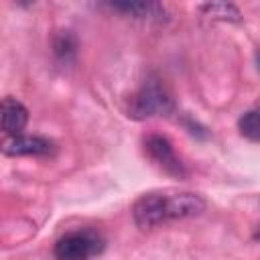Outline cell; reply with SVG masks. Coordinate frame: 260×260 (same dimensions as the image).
<instances>
[{
    "instance_id": "cell-12",
    "label": "cell",
    "mask_w": 260,
    "mask_h": 260,
    "mask_svg": "<svg viewBox=\"0 0 260 260\" xmlns=\"http://www.w3.org/2000/svg\"><path fill=\"white\" fill-rule=\"evenodd\" d=\"M254 240H258V242H260V223H258V228L254 230Z\"/></svg>"
},
{
    "instance_id": "cell-6",
    "label": "cell",
    "mask_w": 260,
    "mask_h": 260,
    "mask_svg": "<svg viewBox=\"0 0 260 260\" xmlns=\"http://www.w3.org/2000/svg\"><path fill=\"white\" fill-rule=\"evenodd\" d=\"M167 219H183L199 215L205 209V201L195 193H165Z\"/></svg>"
},
{
    "instance_id": "cell-13",
    "label": "cell",
    "mask_w": 260,
    "mask_h": 260,
    "mask_svg": "<svg viewBox=\"0 0 260 260\" xmlns=\"http://www.w3.org/2000/svg\"><path fill=\"white\" fill-rule=\"evenodd\" d=\"M256 59H258V69H260V53L256 55Z\"/></svg>"
},
{
    "instance_id": "cell-5",
    "label": "cell",
    "mask_w": 260,
    "mask_h": 260,
    "mask_svg": "<svg viewBox=\"0 0 260 260\" xmlns=\"http://www.w3.org/2000/svg\"><path fill=\"white\" fill-rule=\"evenodd\" d=\"M55 144L43 136H10L2 144V152L6 156H43L51 154Z\"/></svg>"
},
{
    "instance_id": "cell-7",
    "label": "cell",
    "mask_w": 260,
    "mask_h": 260,
    "mask_svg": "<svg viewBox=\"0 0 260 260\" xmlns=\"http://www.w3.org/2000/svg\"><path fill=\"white\" fill-rule=\"evenodd\" d=\"M28 122V110L14 98L2 100V130L8 136H18Z\"/></svg>"
},
{
    "instance_id": "cell-9",
    "label": "cell",
    "mask_w": 260,
    "mask_h": 260,
    "mask_svg": "<svg viewBox=\"0 0 260 260\" xmlns=\"http://www.w3.org/2000/svg\"><path fill=\"white\" fill-rule=\"evenodd\" d=\"M199 10H203L207 16L219 18V20H230V22H238V20H240V10H238L234 4H228V2L201 4Z\"/></svg>"
},
{
    "instance_id": "cell-11",
    "label": "cell",
    "mask_w": 260,
    "mask_h": 260,
    "mask_svg": "<svg viewBox=\"0 0 260 260\" xmlns=\"http://www.w3.org/2000/svg\"><path fill=\"white\" fill-rule=\"evenodd\" d=\"M75 49H77V41H75V37H73L69 30L59 32V35L55 37V41H53V51H55V55L61 57V59L71 57V55L75 53Z\"/></svg>"
},
{
    "instance_id": "cell-4",
    "label": "cell",
    "mask_w": 260,
    "mask_h": 260,
    "mask_svg": "<svg viewBox=\"0 0 260 260\" xmlns=\"http://www.w3.org/2000/svg\"><path fill=\"white\" fill-rule=\"evenodd\" d=\"M146 152L148 156L158 165L162 167L167 173L175 175V177H183L185 175V167L183 162L179 160V156L175 154L173 150V144L169 142V138L160 136V134H152L146 138Z\"/></svg>"
},
{
    "instance_id": "cell-10",
    "label": "cell",
    "mask_w": 260,
    "mask_h": 260,
    "mask_svg": "<svg viewBox=\"0 0 260 260\" xmlns=\"http://www.w3.org/2000/svg\"><path fill=\"white\" fill-rule=\"evenodd\" d=\"M238 128L242 132V136L254 140V142H260V110H250L246 112L240 122H238Z\"/></svg>"
},
{
    "instance_id": "cell-3",
    "label": "cell",
    "mask_w": 260,
    "mask_h": 260,
    "mask_svg": "<svg viewBox=\"0 0 260 260\" xmlns=\"http://www.w3.org/2000/svg\"><path fill=\"white\" fill-rule=\"evenodd\" d=\"M132 215H134V221L138 223V228H142V230H148V228H154V225L167 221L165 193H148V195H142L134 203Z\"/></svg>"
},
{
    "instance_id": "cell-8",
    "label": "cell",
    "mask_w": 260,
    "mask_h": 260,
    "mask_svg": "<svg viewBox=\"0 0 260 260\" xmlns=\"http://www.w3.org/2000/svg\"><path fill=\"white\" fill-rule=\"evenodd\" d=\"M110 8L130 14L134 18H146V16H154V12H160V6L152 2H112Z\"/></svg>"
},
{
    "instance_id": "cell-1",
    "label": "cell",
    "mask_w": 260,
    "mask_h": 260,
    "mask_svg": "<svg viewBox=\"0 0 260 260\" xmlns=\"http://www.w3.org/2000/svg\"><path fill=\"white\" fill-rule=\"evenodd\" d=\"M175 110V98L169 85L160 77H148L142 87L130 98L128 116L134 120H144L156 114H171Z\"/></svg>"
},
{
    "instance_id": "cell-2",
    "label": "cell",
    "mask_w": 260,
    "mask_h": 260,
    "mask_svg": "<svg viewBox=\"0 0 260 260\" xmlns=\"http://www.w3.org/2000/svg\"><path fill=\"white\" fill-rule=\"evenodd\" d=\"M104 250V240L91 230H79L63 236L55 244L57 260H89Z\"/></svg>"
}]
</instances>
